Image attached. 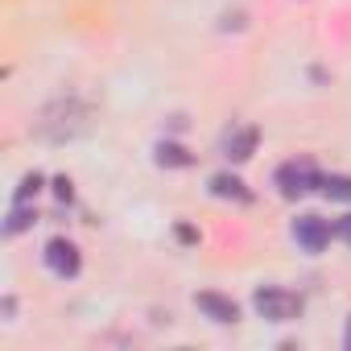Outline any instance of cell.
Instances as JSON below:
<instances>
[{"label":"cell","instance_id":"1","mask_svg":"<svg viewBox=\"0 0 351 351\" xmlns=\"http://www.w3.org/2000/svg\"><path fill=\"white\" fill-rule=\"evenodd\" d=\"M87 128H91V104H83L75 95H62V99L46 104V112L38 116V136L42 141H54V145L75 141Z\"/></svg>","mask_w":351,"mask_h":351},{"label":"cell","instance_id":"2","mask_svg":"<svg viewBox=\"0 0 351 351\" xmlns=\"http://www.w3.org/2000/svg\"><path fill=\"white\" fill-rule=\"evenodd\" d=\"M252 306H256V314L269 318V322H293V318H302V298L289 293V289H281V285L256 289V293H252Z\"/></svg>","mask_w":351,"mask_h":351},{"label":"cell","instance_id":"3","mask_svg":"<svg viewBox=\"0 0 351 351\" xmlns=\"http://www.w3.org/2000/svg\"><path fill=\"white\" fill-rule=\"evenodd\" d=\"M277 191L285 195V199H302V195H310V191H322V173L314 169V161H306V157H298V161H285L281 169H277Z\"/></svg>","mask_w":351,"mask_h":351},{"label":"cell","instance_id":"4","mask_svg":"<svg viewBox=\"0 0 351 351\" xmlns=\"http://www.w3.org/2000/svg\"><path fill=\"white\" fill-rule=\"evenodd\" d=\"M330 236H335V228H330L326 219H318V215L293 219V240H298L302 252H322V248L330 244Z\"/></svg>","mask_w":351,"mask_h":351},{"label":"cell","instance_id":"5","mask_svg":"<svg viewBox=\"0 0 351 351\" xmlns=\"http://www.w3.org/2000/svg\"><path fill=\"white\" fill-rule=\"evenodd\" d=\"M46 269H50L54 277H62V281H66V277H79L83 256H79V248H75L71 240H62V236H58V240H50V244H46Z\"/></svg>","mask_w":351,"mask_h":351},{"label":"cell","instance_id":"6","mask_svg":"<svg viewBox=\"0 0 351 351\" xmlns=\"http://www.w3.org/2000/svg\"><path fill=\"white\" fill-rule=\"evenodd\" d=\"M195 306H199L211 322H219V326H236V322H240V306H236L228 293L203 289V293H195Z\"/></svg>","mask_w":351,"mask_h":351},{"label":"cell","instance_id":"7","mask_svg":"<svg viewBox=\"0 0 351 351\" xmlns=\"http://www.w3.org/2000/svg\"><path fill=\"white\" fill-rule=\"evenodd\" d=\"M256 141H261V132H256L252 124L232 128V132L223 136V157H228V161H248V157L256 153Z\"/></svg>","mask_w":351,"mask_h":351},{"label":"cell","instance_id":"8","mask_svg":"<svg viewBox=\"0 0 351 351\" xmlns=\"http://www.w3.org/2000/svg\"><path fill=\"white\" fill-rule=\"evenodd\" d=\"M211 195L215 199H232V203H252V191L244 186V178H236V173H215Z\"/></svg>","mask_w":351,"mask_h":351},{"label":"cell","instance_id":"9","mask_svg":"<svg viewBox=\"0 0 351 351\" xmlns=\"http://www.w3.org/2000/svg\"><path fill=\"white\" fill-rule=\"evenodd\" d=\"M157 165L182 169V165H191V153H186L182 145H173V141H161V145H157Z\"/></svg>","mask_w":351,"mask_h":351},{"label":"cell","instance_id":"10","mask_svg":"<svg viewBox=\"0 0 351 351\" xmlns=\"http://www.w3.org/2000/svg\"><path fill=\"white\" fill-rule=\"evenodd\" d=\"M322 195L330 203H351V178H347V173H326V178H322Z\"/></svg>","mask_w":351,"mask_h":351},{"label":"cell","instance_id":"11","mask_svg":"<svg viewBox=\"0 0 351 351\" xmlns=\"http://www.w3.org/2000/svg\"><path fill=\"white\" fill-rule=\"evenodd\" d=\"M34 219H38V215L29 211V203H13V211H9V219H5V236H17V232H25Z\"/></svg>","mask_w":351,"mask_h":351},{"label":"cell","instance_id":"12","mask_svg":"<svg viewBox=\"0 0 351 351\" xmlns=\"http://www.w3.org/2000/svg\"><path fill=\"white\" fill-rule=\"evenodd\" d=\"M38 191H42V173H25L21 186H17V195H13V203H29Z\"/></svg>","mask_w":351,"mask_h":351},{"label":"cell","instance_id":"13","mask_svg":"<svg viewBox=\"0 0 351 351\" xmlns=\"http://www.w3.org/2000/svg\"><path fill=\"white\" fill-rule=\"evenodd\" d=\"M335 236H339V240H347V244H351V215H343V219H339V223H335Z\"/></svg>","mask_w":351,"mask_h":351},{"label":"cell","instance_id":"14","mask_svg":"<svg viewBox=\"0 0 351 351\" xmlns=\"http://www.w3.org/2000/svg\"><path fill=\"white\" fill-rule=\"evenodd\" d=\"M54 195H58V199H71V182H66V178H54Z\"/></svg>","mask_w":351,"mask_h":351},{"label":"cell","instance_id":"15","mask_svg":"<svg viewBox=\"0 0 351 351\" xmlns=\"http://www.w3.org/2000/svg\"><path fill=\"white\" fill-rule=\"evenodd\" d=\"M0 310H5V322H13V314H17V302H13V298H5V302H0Z\"/></svg>","mask_w":351,"mask_h":351},{"label":"cell","instance_id":"16","mask_svg":"<svg viewBox=\"0 0 351 351\" xmlns=\"http://www.w3.org/2000/svg\"><path fill=\"white\" fill-rule=\"evenodd\" d=\"M343 347L351 351V318H347V330H343Z\"/></svg>","mask_w":351,"mask_h":351}]
</instances>
